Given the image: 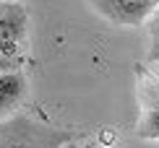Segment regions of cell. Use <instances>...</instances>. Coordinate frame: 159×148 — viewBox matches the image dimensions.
Here are the masks:
<instances>
[{
  "label": "cell",
  "instance_id": "4",
  "mask_svg": "<svg viewBox=\"0 0 159 148\" xmlns=\"http://www.w3.org/2000/svg\"><path fill=\"white\" fill-rule=\"evenodd\" d=\"M136 135L143 138V140H159V109H151L138 120L136 125Z\"/></svg>",
  "mask_w": 159,
  "mask_h": 148
},
{
  "label": "cell",
  "instance_id": "2",
  "mask_svg": "<svg viewBox=\"0 0 159 148\" xmlns=\"http://www.w3.org/2000/svg\"><path fill=\"white\" fill-rule=\"evenodd\" d=\"M29 94V81L24 70L0 73V120H8L16 114V109L24 104Z\"/></svg>",
  "mask_w": 159,
  "mask_h": 148
},
{
  "label": "cell",
  "instance_id": "7",
  "mask_svg": "<svg viewBox=\"0 0 159 148\" xmlns=\"http://www.w3.org/2000/svg\"><path fill=\"white\" fill-rule=\"evenodd\" d=\"M81 148H107V146H102V143H84Z\"/></svg>",
  "mask_w": 159,
  "mask_h": 148
},
{
  "label": "cell",
  "instance_id": "8",
  "mask_svg": "<svg viewBox=\"0 0 159 148\" xmlns=\"http://www.w3.org/2000/svg\"><path fill=\"white\" fill-rule=\"evenodd\" d=\"M65 148H78V143H73V140H68V143H65Z\"/></svg>",
  "mask_w": 159,
  "mask_h": 148
},
{
  "label": "cell",
  "instance_id": "6",
  "mask_svg": "<svg viewBox=\"0 0 159 148\" xmlns=\"http://www.w3.org/2000/svg\"><path fill=\"white\" fill-rule=\"evenodd\" d=\"M8 8H11V3H5V0H0V16H3V13L8 11Z\"/></svg>",
  "mask_w": 159,
  "mask_h": 148
},
{
  "label": "cell",
  "instance_id": "5",
  "mask_svg": "<svg viewBox=\"0 0 159 148\" xmlns=\"http://www.w3.org/2000/svg\"><path fill=\"white\" fill-rule=\"evenodd\" d=\"M21 65H24V55L21 57H0V73L21 70Z\"/></svg>",
  "mask_w": 159,
  "mask_h": 148
},
{
  "label": "cell",
  "instance_id": "3",
  "mask_svg": "<svg viewBox=\"0 0 159 148\" xmlns=\"http://www.w3.org/2000/svg\"><path fill=\"white\" fill-rule=\"evenodd\" d=\"M26 26H29V13L21 3H11V8L0 16V42L11 39V42H21L26 39Z\"/></svg>",
  "mask_w": 159,
  "mask_h": 148
},
{
  "label": "cell",
  "instance_id": "1",
  "mask_svg": "<svg viewBox=\"0 0 159 148\" xmlns=\"http://www.w3.org/2000/svg\"><path fill=\"white\" fill-rule=\"evenodd\" d=\"M68 140L70 135L65 130L34 122L29 117L13 114L0 120V148H60V143Z\"/></svg>",
  "mask_w": 159,
  "mask_h": 148
},
{
  "label": "cell",
  "instance_id": "9",
  "mask_svg": "<svg viewBox=\"0 0 159 148\" xmlns=\"http://www.w3.org/2000/svg\"><path fill=\"white\" fill-rule=\"evenodd\" d=\"M157 3H159V0H157Z\"/></svg>",
  "mask_w": 159,
  "mask_h": 148
}]
</instances>
